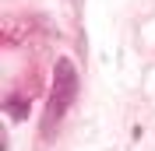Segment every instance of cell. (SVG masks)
<instances>
[{"label":"cell","mask_w":155,"mask_h":151,"mask_svg":"<svg viewBox=\"0 0 155 151\" xmlns=\"http://www.w3.org/2000/svg\"><path fill=\"white\" fill-rule=\"evenodd\" d=\"M78 98V70L71 60H57L53 67V88H49V105L42 116V137H53L57 123L64 120V113L71 109V102Z\"/></svg>","instance_id":"cell-1"}]
</instances>
